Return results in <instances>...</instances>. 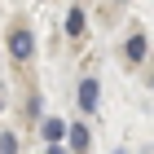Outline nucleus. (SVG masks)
<instances>
[{
  "mask_svg": "<svg viewBox=\"0 0 154 154\" xmlns=\"http://www.w3.org/2000/svg\"><path fill=\"white\" fill-rule=\"evenodd\" d=\"M40 132H44L48 145H57L62 137H66V123H62V119H44V128H40Z\"/></svg>",
  "mask_w": 154,
  "mask_h": 154,
  "instance_id": "obj_3",
  "label": "nucleus"
},
{
  "mask_svg": "<svg viewBox=\"0 0 154 154\" xmlns=\"http://www.w3.org/2000/svg\"><path fill=\"white\" fill-rule=\"evenodd\" d=\"M0 150L13 154V150H18V137H13V132H0Z\"/></svg>",
  "mask_w": 154,
  "mask_h": 154,
  "instance_id": "obj_7",
  "label": "nucleus"
},
{
  "mask_svg": "<svg viewBox=\"0 0 154 154\" xmlns=\"http://www.w3.org/2000/svg\"><path fill=\"white\" fill-rule=\"evenodd\" d=\"M97 101H101L97 79H84V84H79V110H84V115H97Z\"/></svg>",
  "mask_w": 154,
  "mask_h": 154,
  "instance_id": "obj_2",
  "label": "nucleus"
},
{
  "mask_svg": "<svg viewBox=\"0 0 154 154\" xmlns=\"http://www.w3.org/2000/svg\"><path fill=\"white\" fill-rule=\"evenodd\" d=\"M9 53H13L18 62H26V57H31V53H35V40H31V31H22V26H18V31L9 35Z\"/></svg>",
  "mask_w": 154,
  "mask_h": 154,
  "instance_id": "obj_1",
  "label": "nucleus"
},
{
  "mask_svg": "<svg viewBox=\"0 0 154 154\" xmlns=\"http://www.w3.org/2000/svg\"><path fill=\"white\" fill-rule=\"evenodd\" d=\"M79 31H84V13H79V9H75V13H71V18H66V35H79Z\"/></svg>",
  "mask_w": 154,
  "mask_h": 154,
  "instance_id": "obj_6",
  "label": "nucleus"
},
{
  "mask_svg": "<svg viewBox=\"0 0 154 154\" xmlns=\"http://www.w3.org/2000/svg\"><path fill=\"white\" fill-rule=\"evenodd\" d=\"M123 48H128L132 62H141V57H145V35H128V44H123Z\"/></svg>",
  "mask_w": 154,
  "mask_h": 154,
  "instance_id": "obj_5",
  "label": "nucleus"
},
{
  "mask_svg": "<svg viewBox=\"0 0 154 154\" xmlns=\"http://www.w3.org/2000/svg\"><path fill=\"white\" fill-rule=\"evenodd\" d=\"M0 110H5V93H0Z\"/></svg>",
  "mask_w": 154,
  "mask_h": 154,
  "instance_id": "obj_8",
  "label": "nucleus"
},
{
  "mask_svg": "<svg viewBox=\"0 0 154 154\" xmlns=\"http://www.w3.org/2000/svg\"><path fill=\"white\" fill-rule=\"evenodd\" d=\"M66 141H71V150H88V128H84V123H75V128L66 132Z\"/></svg>",
  "mask_w": 154,
  "mask_h": 154,
  "instance_id": "obj_4",
  "label": "nucleus"
}]
</instances>
